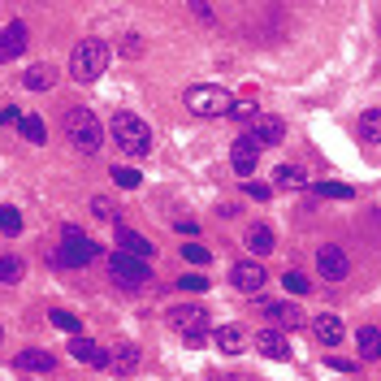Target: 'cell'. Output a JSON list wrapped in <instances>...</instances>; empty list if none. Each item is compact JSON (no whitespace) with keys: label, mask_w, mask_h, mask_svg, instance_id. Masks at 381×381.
I'll use <instances>...</instances> for the list:
<instances>
[{"label":"cell","mask_w":381,"mask_h":381,"mask_svg":"<svg viewBox=\"0 0 381 381\" xmlns=\"http://www.w3.org/2000/svg\"><path fill=\"white\" fill-rule=\"evenodd\" d=\"M108 70V43L104 39H78L70 52V78L74 83H95Z\"/></svg>","instance_id":"obj_1"},{"label":"cell","mask_w":381,"mask_h":381,"mask_svg":"<svg viewBox=\"0 0 381 381\" xmlns=\"http://www.w3.org/2000/svg\"><path fill=\"white\" fill-rule=\"evenodd\" d=\"M108 130H113L118 147H122L126 156H135V160L152 152V126H147L139 113H122V108H118V113H113V126H108Z\"/></svg>","instance_id":"obj_2"},{"label":"cell","mask_w":381,"mask_h":381,"mask_svg":"<svg viewBox=\"0 0 381 381\" xmlns=\"http://www.w3.org/2000/svg\"><path fill=\"white\" fill-rule=\"evenodd\" d=\"M66 139L78 147V152H87V156H95L100 147H104V126H100V118L91 113V108H70L66 113Z\"/></svg>","instance_id":"obj_3"},{"label":"cell","mask_w":381,"mask_h":381,"mask_svg":"<svg viewBox=\"0 0 381 381\" xmlns=\"http://www.w3.org/2000/svg\"><path fill=\"white\" fill-rule=\"evenodd\" d=\"M182 104L191 108L195 118H221V113H230V108H234V95H230L226 87H212V83H195V87H187Z\"/></svg>","instance_id":"obj_4"},{"label":"cell","mask_w":381,"mask_h":381,"mask_svg":"<svg viewBox=\"0 0 381 381\" xmlns=\"http://www.w3.org/2000/svg\"><path fill=\"white\" fill-rule=\"evenodd\" d=\"M100 256V247L78 230V226H66L61 230V251H57V260L66 264V268H83V264H91Z\"/></svg>","instance_id":"obj_5"},{"label":"cell","mask_w":381,"mask_h":381,"mask_svg":"<svg viewBox=\"0 0 381 381\" xmlns=\"http://www.w3.org/2000/svg\"><path fill=\"white\" fill-rule=\"evenodd\" d=\"M165 316H169V325H174V330H178V334H182L191 347H195V343L208 334V312H204L199 303H174Z\"/></svg>","instance_id":"obj_6"},{"label":"cell","mask_w":381,"mask_h":381,"mask_svg":"<svg viewBox=\"0 0 381 381\" xmlns=\"http://www.w3.org/2000/svg\"><path fill=\"white\" fill-rule=\"evenodd\" d=\"M108 273H113L118 282H126V286H143V282H152L147 260L126 256V251H113V256H108Z\"/></svg>","instance_id":"obj_7"},{"label":"cell","mask_w":381,"mask_h":381,"mask_svg":"<svg viewBox=\"0 0 381 381\" xmlns=\"http://www.w3.org/2000/svg\"><path fill=\"white\" fill-rule=\"evenodd\" d=\"M247 139H251L260 152H264V147H278V143L286 139V122L273 118V113H256L251 126H247Z\"/></svg>","instance_id":"obj_8"},{"label":"cell","mask_w":381,"mask_h":381,"mask_svg":"<svg viewBox=\"0 0 381 381\" xmlns=\"http://www.w3.org/2000/svg\"><path fill=\"white\" fill-rule=\"evenodd\" d=\"M316 268H320V278H325V282H343V278L351 273V260H347V251H343V247H334V243H330V247H320V251H316Z\"/></svg>","instance_id":"obj_9"},{"label":"cell","mask_w":381,"mask_h":381,"mask_svg":"<svg viewBox=\"0 0 381 381\" xmlns=\"http://www.w3.org/2000/svg\"><path fill=\"white\" fill-rule=\"evenodd\" d=\"M230 282H234L243 295H256V291L268 282V273H264V264H260V260H239V264L230 268Z\"/></svg>","instance_id":"obj_10"},{"label":"cell","mask_w":381,"mask_h":381,"mask_svg":"<svg viewBox=\"0 0 381 381\" xmlns=\"http://www.w3.org/2000/svg\"><path fill=\"white\" fill-rule=\"evenodd\" d=\"M256 160H260V147H256L247 135H239V139L230 143V165H234V174H239V178H251V174H256Z\"/></svg>","instance_id":"obj_11"},{"label":"cell","mask_w":381,"mask_h":381,"mask_svg":"<svg viewBox=\"0 0 381 381\" xmlns=\"http://www.w3.org/2000/svg\"><path fill=\"white\" fill-rule=\"evenodd\" d=\"M22 52H26V26L22 22H9L5 31H0V66L18 61Z\"/></svg>","instance_id":"obj_12"},{"label":"cell","mask_w":381,"mask_h":381,"mask_svg":"<svg viewBox=\"0 0 381 381\" xmlns=\"http://www.w3.org/2000/svg\"><path fill=\"white\" fill-rule=\"evenodd\" d=\"M70 355H74L78 364H87V368H108V351H104L100 343H91V338H78V334H74Z\"/></svg>","instance_id":"obj_13"},{"label":"cell","mask_w":381,"mask_h":381,"mask_svg":"<svg viewBox=\"0 0 381 381\" xmlns=\"http://www.w3.org/2000/svg\"><path fill=\"white\" fill-rule=\"evenodd\" d=\"M256 351L268 355V360H291V343H286L282 330H260L256 334Z\"/></svg>","instance_id":"obj_14"},{"label":"cell","mask_w":381,"mask_h":381,"mask_svg":"<svg viewBox=\"0 0 381 381\" xmlns=\"http://www.w3.org/2000/svg\"><path fill=\"white\" fill-rule=\"evenodd\" d=\"M264 316H273L282 330H299V320H303V312L286 299H264Z\"/></svg>","instance_id":"obj_15"},{"label":"cell","mask_w":381,"mask_h":381,"mask_svg":"<svg viewBox=\"0 0 381 381\" xmlns=\"http://www.w3.org/2000/svg\"><path fill=\"white\" fill-rule=\"evenodd\" d=\"M118 251H126V256H139V260H147L156 247L139 234V230H130V226H118Z\"/></svg>","instance_id":"obj_16"},{"label":"cell","mask_w":381,"mask_h":381,"mask_svg":"<svg viewBox=\"0 0 381 381\" xmlns=\"http://www.w3.org/2000/svg\"><path fill=\"white\" fill-rule=\"evenodd\" d=\"M312 330H316V338H320L325 347H338V343H343V334H347V330H343V316H334V312L316 316V320H312Z\"/></svg>","instance_id":"obj_17"},{"label":"cell","mask_w":381,"mask_h":381,"mask_svg":"<svg viewBox=\"0 0 381 381\" xmlns=\"http://www.w3.org/2000/svg\"><path fill=\"white\" fill-rule=\"evenodd\" d=\"M212 338H216V347H221L226 355H239V351L247 347V330H243V325H221Z\"/></svg>","instance_id":"obj_18"},{"label":"cell","mask_w":381,"mask_h":381,"mask_svg":"<svg viewBox=\"0 0 381 381\" xmlns=\"http://www.w3.org/2000/svg\"><path fill=\"white\" fill-rule=\"evenodd\" d=\"M22 372H52V351H39V347H26V351H18V360H14Z\"/></svg>","instance_id":"obj_19"},{"label":"cell","mask_w":381,"mask_h":381,"mask_svg":"<svg viewBox=\"0 0 381 381\" xmlns=\"http://www.w3.org/2000/svg\"><path fill=\"white\" fill-rule=\"evenodd\" d=\"M108 368H113V372H135V368H139V347H130V343L113 347V355H108Z\"/></svg>","instance_id":"obj_20"},{"label":"cell","mask_w":381,"mask_h":381,"mask_svg":"<svg viewBox=\"0 0 381 381\" xmlns=\"http://www.w3.org/2000/svg\"><path fill=\"white\" fill-rule=\"evenodd\" d=\"M273 243L278 239H273V230H268V226H251L247 230V251L251 256H268V251H273Z\"/></svg>","instance_id":"obj_21"},{"label":"cell","mask_w":381,"mask_h":381,"mask_svg":"<svg viewBox=\"0 0 381 381\" xmlns=\"http://www.w3.org/2000/svg\"><path fill=\"white\" fill-rule=\"evenodd\" d=\"M355 347L364 360H381V330H372V325H364V330L355 334Z\"/></svg>","instance_id":"obj_22"},{"label":"cell","mask_w":381,"mask_h":381,"mask_svg":"<svg viewBox=\"0 0 381 381\" xmlns=\"http://www.w3.org/2000/svg\"><path fill=\"white\" fill-rule=\"evenodd\" d=\"M22 83H26L31 91H48L52 83H57V70H52V66H31V70L22 74Z\"/></svg>","instance_id":"obj_23"},{"label":"cell","mask_w":381,"mask_h":381,"mask_svg":"<svg viewBox=\"0 0 381 381\" xmlns=\"http://www.w3.org/2000/svg\"><path fill=\"white\" fill-rule=\"evenodd\" d=\"M303 182H308V178H303L299 165H278V169H273V187H278V191H295V187H303Z\"/></svg>","instance_id":"obj_24"},{"label":"cell","mask_w":381,"mask_h":381,"mask_svg":"<svg viewBox=\"0 0 381 381\" xmlns=\"http://www.w3.org/2000/svg\"><path fill=\"white\" fill-rule=\"evenodd\" d=\"M360 139L364 143H381V108H368L360 118Z\"/></svg>","instance_id":"obj_25"},{"label":"cell","mask_w":381,"mask_h":381,"mask_svg":"<svg viewBox=\"0 0 381 381\" xmlns=\"http://www.w3.org/2000/svg\"><path fill=\"white\" fill-rule=\"evenodd\" d=\"M22 273H26V264L18 256H0V282H5V286H18Z\"/></svg>","instance_id":"obj_26"},{"label":"cell","mask_w":381,"mask_h":381,"mask_svg":"<svg viewBox=\"0 0 381 381\" xmlns=\"http://www.w3.org/2000/svg\"><path fill=\"white\" fill-rule=\"evenodd\" d=\"M18 130L26 135V143H48V130H43V122H39L35 113H22V118H18Z\"/></svg>","instance_id":"obj_27"},{"label":"cell","mask_w":381,"mask_h":381,"mask_svg":"<svg viewBox=\"0 0 381 381\" xmlns=\"http://www.w3.org/2000/svg\"><path fill=\"white\" fill-rule=\"evenodd\" d=\"M113 182H118L122 191H135L143 178H139V169H130V165H113Z\"/></svg>","instance_id":"obj_28"},{"label":"cell","mask_w":381,"mask_h":381,"mask_svg":"<svg viewBox=\"0 0 381 381\" xmlns=\"http://www.w3.org/2000/svg\"><path fill=\"white\" fill-rule=\"evenodd\" d=\"M0 230H5V234H18V230H22V212H18L14 204L0 208Z\"/></svg>","instance_id":"obj_29"},{"label":"cell","mask_w":381,"mask_h":381,"mask_svg":"<svg viewBox=\"0 0 381 381\" xmlns=\"http://www.w3.org/2000/svg\"><path fill=\"white\" fill-rule=\"evenodd\" d=\"M282 286H286V295H308V291H312V282L299 273V268H291V273L282 278Z\"/></svg>","instance_id":"obj_30"},{"label":"cell","mask_w":381,"mask_h":381,"mask_svg":"<svg viewBox=\"0 0 381 381\" xmlns=\"http://www.w3.org/2000/svg\"><path fill=\"white\" fill-rule=\"evenodd\" d=\"M178 291H187V295H204V291H208V278H204V273H187V278H178Z\"/></svg>","instance_id":"obj_31"},{"label":"cell","mask_w":381,"mask_h":381,"mask_svg":"<svg viewBox=\"0 0 381 381\" xmlns=\"http://www.w3.org/2000/svg\"><path fill=\"white\" fill-rule=\"evenodd\" d=\"M52 325H57V330H66V334H78V316H74V312H66V308L52 312Z\"/></svg>","instance_id":"obj_32"},{"label":"cell","mask_w":381,"mask_h":381,"mask_svg":"<svg viewBox=\"0 0 381 381\" xmlns=\"http://www.w3.org/2000/svg\"><path fill=\"white\" fill-rule=\"evenodd\" d=\"M316 191H320L325 199H351V195H355V191H351V187H343V182H320Z\"/></svg>","instance_id":"obj_33"},{"label":"cell","mask_w":381,"mask_h":381,"mask_svg":"<svg viewBox=\"0 0 381 381\" xmlns=\"http://www.w3.org/2000/svg\"><path fill=\"white\" fill-rule=\"evenodd\" d=\"M182 256H187V264H208V256H212V251H208V247H199V243H187V247H182Z\"/></svg>","instance_id":"obj_34"},{"label":"cell","mask_w":381,"mask_h":381,"mask_svg":"<svg viewBox=\"0 0 381 381\" xmlns=\"http://www.w3.org/2000/svg\"><path fill=\"white\" fill-rule=\"evenodd\" d=\"M91 212L100 216V221H108V216H113V204H108L104 195H95V199H91Z\"/></svg>","instance_id":"obj_35"},{"label":"cell","mask_w":381,"mask_h":381,"mask_svg":"<svg viewBox=\"0 0 381 381\" xmlns=\"http://www.w3.org/2000/svg\"><path fill=\"white\" fill-rule=\"evenodd\" d=\"M122 52H126V57H139V52H143V39H139V35H126Z\"/></svg>","instance_id":"obj_36"},{"label":"cell","mask_w":381,"mask_h":381,"mask_svg":"<svg viewBox=\"0 0 381 381\" xmlns=\"http://www.w3.org/2000/svg\"><path fill=\"white\" fill-rule=\"evenodd\" d=\"M247 195H251V199H268V195H273V187H264V182H247Z\"/></svg>","instance_id":"obj_37"},{"label":"cell","mask_w":381,"mask_h":381,"mask_svg":"<svg viewBox=\"0 0 381 381\" xmlns=\"http://www.w3.org/2000/svg\"><path fill=\"white\" fill-rule=\"evenodd\" d=\"M22 113H18V108L14 104H5V108H0V126H9V122H18Z\"/></svg>","instance_id":"obj_38"},{"label":"cell","mask_w":381,"mask_h":381,"mask_svg":"<svg viewBox=\"0 0 381 381\" xmlns=\"http://www.w3.org/2000/svg\"><path fill=\"white\" fill-rule=\"evenodd\" d=\"M0 338H5V325H0Z\"/></svg>","instance_id":"obj_39"}]
</instances>
